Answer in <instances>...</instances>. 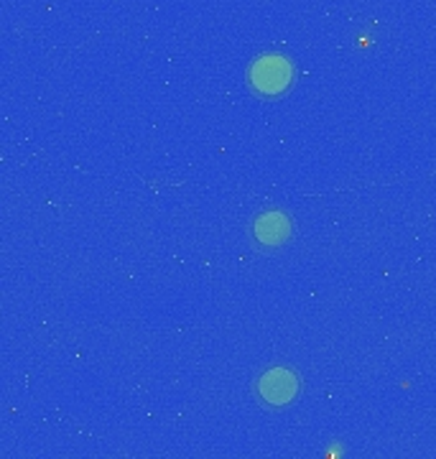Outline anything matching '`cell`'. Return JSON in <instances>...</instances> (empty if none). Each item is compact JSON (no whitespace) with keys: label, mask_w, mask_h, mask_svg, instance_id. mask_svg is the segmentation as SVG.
I'll use <instances>...</instances> for the list:
<instances>
[{"label":"cell","mask_w":436,"mask_h":459,"mask_svg":"<svg viewBox=\"0 0 436 459\" xmlns=\"http://www.w3.org/2000/svg\"><path fill=\"white\" fill-rule=\"evenodd\" d=\"M253 235L258 240L260 246L275 247L281 243H286L291 235V220L283 212L278 210H271V212H263L253 222Z\"/></svg>","instance_id":"obj_3"},{"label":"cell","mask_w":436,"mask_h":459,"mask_svg":"<svg viewBox=\"0 0 436 459\" xmlns=\"http://www.w3.org/2000/svg\"><path fill=\"white\" fill-rule=\"evenodd\" d=\"M293 77H296L293 62L283 54H260L248 69V84L263 100H275L286 95L293 84Z\"/></svg>","instance_id":"obj_1"},{"label":"cell","mask_w":436,"mask_h":459,"mask_svg":"<svg viewBox=\"0 0 436 459\" xmlns=\"http://www.w3.org/2000/svg\"><path fill=\"white\" fill-rule=\"evenodd\" d=\"M299 391H301V380L289 368H271L256 383V394L271 409L289 406L291 401H296Z\"/></svg>","instance_id":"obj_2"}]
</instances>
